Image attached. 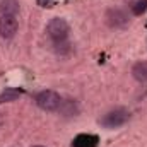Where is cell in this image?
I'll return each mask as SVG.
<instances>
[{"label":"cell","mask_w":147,"mask_h":147,"mask_svg":"<svg viewBox=\"0 0 147 147\" xmlns=\"http://www.w3.org/2000/svg\"><path fill=\"white\" fill-rule=\"evenodd\" d=\"M130 118V111L125 108H115V110L108 111L106 115H103V118L99 120V125L105 128H118L121 125H125Z\"/></svg>","instance_id":"cell-1"},{"label":"cell","mask_w":147,"mask_h":147,"mask_svg":"<svg viewBox=\"0 0 147 147\" xmlns=\"http://www.w3.org/2000/svg\"><path fill=\"white\" fill-rule=\"evenodd\" d=\"M46 31H48V36L53 39V43H63V41H67L70 29H69V24H67L65 19L55 17L48 22Z\"/></svg>","instance_id":"cell-2"},{"label":"cell","mask_w":147,"mask_h":147,"mask_svg":"<svg viewBox=\"0 0 147 147\" xmlns=\"http://www.w3.org/2000/svg\"><path fill=\"white\" fill-rule=\"evenodd\" d=\"M62 103V98L55 91H41L36 96V105L45 111H57Z\"/></svg>","instance_id":"cell-3"},{"label":"cell","mask_w":147,"mask_h":147,"mask_svg":"<svg viewBox=\"0 0 147 147\" xmlns=\"http://www.w3.org/2000/svg\"><path fill=\"white\" fill-rule=\"evenodd\" d=\"M19 29V22L14 16H0V38L10 39L16 36Z\"/></svg>","instance_id":"cell-4"},{"label":"cell","mask_w":147,"mask_h":147,"mask_svg":"<svg viewBox=\"0 0 147 147\" xmlns=\"http://www.w3.org/2000/svg\"><path fill=\"white\" fill-rule=\"evenodd\" d=\"M105 19L110 28H123L128 24V14L123 9H110L106 12Z\"/></svg>","instance_id":"cell-5"},{"label":"cell","mask_w":147,"mask_h":147,"mask_svg":"<svg viewBox=\"0 0 147 147\" xmlns=\"http://www.w3.org/2000/svg\"><path fill=\"white\" fill-rule=\"evenodd\" d=\"M58 113L63 116H75L79 113V105L74 99H62V103L58 106Z\"/></svg>","instance_id":"cell-6"},{"label":"cell","mask_w":147,"mask_h":147,"mask_svg":"<svg viewBox=\"0 0 147 147\" xmlns=\"http://www.w3.org/2000/svg\"><path fill=\"white\" fill-rule=\"evenodd\" d=\"M19 14V2L17 0H2L0 2V16H17Z\"/></svg>","instance_id":"cell-7"},{"label":"cell","mask_w":147,"mask_h":147,"mask_svg":"<svg viewBox=\"0 0 147 147\" xmlns=\"http://www.w3.org/2000/svg\"><path fill=\"white\" fill-rule=\"evenodd\" d=\"M132 75L135 80L139 82H147V62L142 60V62H137L134 67H132Z\"/></svg>","instance_id":"cell-8"},{"label":"cell","mask_w":147,"mask_h":147,"mask_svg":"<svg viewBox=\"0 0 147 147\" xmlns=\"http://www.w3.org/2000/svg\"><path fill=\"white\" fill-rule=\"evenodd\" d=\"M98 142V137L94 135H87V134H82L79 137H75L72 142L74 147H94Z\"/></svg>","instance_id":"cell-9"},{"label":"cell","mask_w":147,"mask_h":147,"mask_svg":"<svg viewBox=\"0 0 147 147\" xmlns=\"http://www.w3.org/2000/svg\"><path fill=\"white\" fill-rule=\"evenodd\" d=\"M22 96V91L21 89H14V87H9L5 89L2 94H0V105L2 103H10V101H16L17 98Z\"/></svg>","instance_id":"cell-10"},{"label":"cell","mask_w":147,"mask_h":147,"mask_svg":"<svg viewBox=\"0 0 147 147\" xmlns=\"http://www.w3.org/2000/svg\"><path fill=\"white\" fill-rule=\"evenodd\" d=\"M130 10L134 16H140L147 10V0H132L130 2Z\"/></svg>","instance_id":"cell-11"},{"label":"cell","mask_w":147,"mask_h":147,"mask_svg":"<svg viewBox=\"0 0 147 147\" xmlns=\"http://www.w3.org/2000/svg\"><path fill=\"white\" fill-rule=\"evenodd\" d=\"M38 5L39 7H43V9H48V7H53V3H55V0H36Z\"/></svg>","instance_id":"cell-12"},{"label":"cell","mask_w":147,"mask_h":147,"mask_svg":"<svg viewBox=\"0 0 147 147\" xmlns=\"http://www.w3.org/2000/svg\"><path fill=\"white\" fill-rule=\"evenodd\" d=\"M33 147H43V146H33Z\"/></svg>","instance_id":"cell-13"}]
</instances>
